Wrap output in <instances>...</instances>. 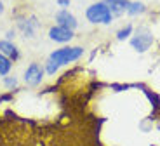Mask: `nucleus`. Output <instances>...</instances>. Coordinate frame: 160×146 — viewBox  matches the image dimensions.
Here are the masks:
<instances>
[{
  "instance_id": "9b49d317",
  "label": "nucleus",
  "mask_w": 160,
  "mask_h": 146,
  "mask_svg": "<svg viewBox=\"0 0 160 146\" xmlns=\"http://www.w3.org/2000/svg\"><path fill=\"white\" fill-rule=\"evenodd\" d=\"M144 11H146V7H144V4H141V2H131L129 7H127V14H131V16L143 14Z\"/></svg>"
},
{
  "instance_id": "f8f14e48",
  "label": "nucleus",
  "mask_w": 160,
  "mask_h": 146,
  "mask_svg": "<svg viewBox=\"0 0 160 146\" xmlns=\"http://www.w3.org/2000/svg\"><path fill=\"white\" fill-rule=\"evenodd\" d=\"M131 35H132V24H127V26H124L122 30L117 32V38L118 40H125V38H129Z\"/></svg>"
},
{
  "instance_id": "2eb2a0df",
  "label": "nucleus",
  "mask_w": 160,
  "mask_h": 146,
  "mask_svg": "<svg viewBox=\"0 0 160 146\" xmlns=\"http://www.w3.org/2000/svg\"><path fill=\"white\" fill-rule=\"evenodd\" d=\"M58 5H61V7H68L70 0H58Z\"/></svg>"
},
{
  "instance_id": "f03ea898",
  "label": "nucleus",
  "mask_w": 160,
  "mask_h": 146,
  "mask_svg": "<svg viewBox=\"0 0 160 146\" xmlns=\"http://www.w3.org/2000/svg\"><path fill=\"white\" fill-rule=\"evenodd\" d=\"M82 54H84V49L82 47H61V49L52 52L49 56V59L54 61L58 66H63V64H70L73 61L80 59Z\"/></svg>"
},
{
  "instance_id": "39448f33",
  "label": "nucleus",
  "mask_w": 160,
  "mask_h": 146,
  "mask_svg": "<svg viewBox=\"0 0 160 146\" xmlns=\"http://www.w3.org/2000/svg\"><path fill=\"white\" fill-rule=\"evenodd\" d=\"M56 24L58 26H63V28H68V30H75L78 26V21H77V18L70 11L61 9V11L56 12Z\"/></svg>"
},
{
  "instance_id": "4468645a",
  "label": "nucleus",
  "mask_w": 160,
  "mask_h": 146,
  "mask_svg": "<svg viewBox=\"0 0 160 146\" xmlns=\"http://www.w3.org/2000/svg\"><path fill=\"white\" fill-rule=\"evenodd\" d=\"M4 85L7 89H14L18 85V78L16 77H4Z\"/></svg>"
},
{
  "instance_id": "a211bd4d",
  "label": "nucleus",
  "mask_w": 160,
  "mask_h": 146,
  "mask_svg": "<svg viewBox=\"0 0 160 146\" xmlns=\"http://www.w3.org/2000/svg\"><path fill=\"white\" fill-rule=\"evenodd\" d=\"M4 12V4H2V0H0V14Z\"/></svg>"
},
{
  "instance_id": "f3484780",
  "label": "nucleus",
  "mask_w": 160,
  "mask_h": 146,
  "mask_svg": "<svg viewBox=\"0 0 160 146\" xmlns=\"http://www.w3.org/2000/svg\"><path fill=\"white\" fill-rule=\"evenodd\" d=\"M0 101H11V96H0Z\"/></svg>"
},
{
  "instance_id": "7ed1b4c3",
  "label": "nucleus",
  "mask_w": 160,
  "mask_h": 146,
  "mask_svg": "<svg viewBox=\"0 0 160 146\" xmlns=\"http://www.w3.org/2000/svg\"><path fill=\"white\" fill-rule=\"evenodd\" d=\"M44 73H45L44 68L38 63H30L28 68L24 70V83L30 87H37L44 78Z\"/></svg>"
},
{
  "instance_id": "f257e3e1",
  "label": "nucleus",
  "mask_w": 160,
  "mask_h": 146,
  "mask_svg": "<svg viewBox=\"0 0 160 146\" xmlns=\"http://www.w3.org/2000/svg\"><path fill=\"white\" fill-rule=\"evenodd\" d=\"M85 18H87L89 23H94V24H110L113 14L110 12L108 5L104 2H98V4H92L87 7Z\"/></svg>"
},
{
  "instance_id": "20e7f679",
  "label": "nucleus",
  "mask_w": 160,
  "mask_h": 146,
  "mask_svg": "<svg viewBox=\"0 0 160 146\" xmlns=\"http://www.w3.org/2000/svg\"><path fill=\"white\" fill-rule=\"evenodd\" d=\"M153 43V35L148 32H138V35L132 37L131 40V45L134 51L138 52H146Z\"/></svg>"
},
{
  "instance_id": "ddd939ff",
  "label": "nucleus",
  "mask_w": 160,
  "mask_h": 146,
  "mask_svg": "<svg viewBox=\"0 0 160 146\" xmlns=\"http://www.w3.org/2000/svg\"><path fill=\"white\" fill-rule=\"evenodd\" d=\"M58 70H59V66H58V64L54 63V61H51V59L45 61V64H44V71L47 73V75H54V73H56Z\"/></svg>"
},
{
  "instance_id": "dca6fc26",
  "label": "nucleus",
  "mask_w": 160,
  "mask_h": 146,
  "mask_svg": "<svg viewBox=\"0 0 160 146\" xmlns=\"http://www.w3.org/2000/svg\"><path fill=\"white\" fill-rule=\"evenodd\" d=\"M14 37H16V33H14V30H9V32H7V40L11 42V40L14 38Z\"/></svg>"
},
{
  "instance_id": "9d476101",
  "label": "nucleus",
  "mask_w": 160,
  "mask_h": 146,
  "mask_svg": "<svg viewBox=\"0 0 160 146\" xmlns=\"http://www.w3.org/2000/svg\"><path fill=\"white\" fill-rule=\"evenodd\" d=\"M11 68H12V61L0 52V77H7V73L11 71Z\"/></svg>"
},
{
  "instance_id": "0eeeda50",
  "label": "nucleus",
  "mask_w": 160,
  "mask_h": 146,
  "mask_svg": "<svg viewBox=\"0 0 160 146\" xmlns=\"http://www.w3.org/2000/svg\"><path fill=\"white\" fill-rule=\"evenodd\" d=\"M104 4L108 5L110 12H112L113 16H120V14H124L127 12V7H129V0H104Z\"/></svg>"
},
{
  "instance_id": "1a4fd4ad",
  "label": "nucleus",
  "mask_w": 160,
  "mask_h": 146,
  "mask_svg": "<svg viewBox=\"0 0 160 146\" xmlns=\"http://www.w3.org/2000/svg\"><path fill=\"white\" fill-rule=\"evenodd\" d=\"M19 28L23 30V33L26 37H33L35 35V28H37V23H35V19H19Z\"/></svg>"
},
{
  "instance_id": "6e6552de",
  "label": "nucleus",
  "mask_w": 160,
  "mask_h": 146,
  "mask_svg": "<svg viewBox=\"0 0 160 146\" xmlns=\"http://www.w3.org/2000/svg\"><path fill=\"white\" fill-rule=\"evenodd\" d=\"M0 52H2L5 58H9L11 61H16L18 58H19L18 47L12 42H9V40H0Z\"/></svg>"
},
{
  "instance_id": "423d86ee",
  "label": "nucleus",
  "mask_w": 160,
  "mask_h": 146,
  "mask_svg": "<svg viewBox=\"0 0 160 146\" xmlns=\"http://www.w3.org/2000/svg\"><path fill=\"white\" fill-rule=\"evenodd\" d=\"M73 30H68V28H63V26H52L49 30V38L54 40V42H59V43H64V42H70L73 38Z\"/></svg>"
}]
</instances>
